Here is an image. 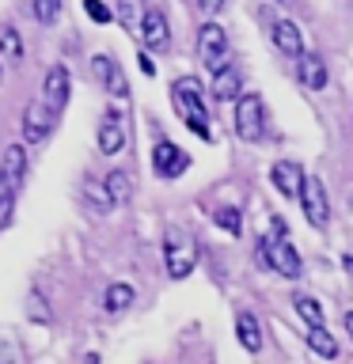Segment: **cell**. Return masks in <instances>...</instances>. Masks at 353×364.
Returning a JSON list of instances; mask_svg holds the SVG:
<instances>
[{"mask_svg":"<svg viewBox=\"0 0 353 364\" xmlns=\"http://www.w3.org/2000/svg\"><path fill=\"white\" fill-rule=\"evenodd\" d=\"M171 102H175V114L190 125L201 141H209V110H205V99H201V84L198 76H179L171 84Z\"/></svg>","mask_w":353,"mask_h":364,"instance_id":"1","label":"cell"},{"mask_svg":"<svg viewBox=\"0 0 353 364\" xmlns=\"http://www.w3.org/2000/svg\"><path fill=\"white\" fill-rule=\"evenodd\" d=\"M164 262H167V273L175 281L190 277L194 266H198V243L190 235H182L179 228H171L167 239H164Z\"/></svg>","mask_w":353,"mask_h":364,"instance_id":"2","label":"cell"},{"mask_svg":"<svg viewBox=\"0 0 353 364\" xmlns=\"http://www.w3.org/2000/svg\"><path fill=\"white\" fill-rule=\"evenodd\" d=\"M262 129H266V110H262V99L255 91H247L243 99L236 102V136L247 144H255Z\"/></svg>","mask_w":353,"mask_h":364,"instance_id":"3","label":"cell"},{"mask_svg":"<svg viewBox=\"0 0 353 364\" xmlns=\"http://www.w3.org/2000/svg\"><path fill=\"white\" fill-rule=\"evenodd\" d=\"M198 53H201V61L205 68L216 76V73H224V53H228V34L221 23H205V27L198 31Z\"/></svg>","mask_w":353,"mask_h":364,"instance_id":"4","label":"cell"},{"mask_svg":"<svg viewBox=\"0 0 353 364\" xmlns=\"http://www.w3.org/2000/svg\"><path fill=\"white\" fill-rule=\"evenodd\" d=\"M300 205H304L307 224H312V228H327V220H330V201H327V186H323V182H319L315 175L304 178Z\"/></svg>","mask_w":353,"mask_h":364,"instance_id":"5","label":"cell"},{"mask_svg":"<svg viewBox=\"0 0 353 364\" xmlns=\"http://www.w3.org/2000/svg\"><path fill=\"white\" fill-rule=\"evenodd\" d=\"M91 73H95V80L102 84V91H110L114 99H125V95H130V80H125L122 65L114 61L110 53H95V57H91Z\"/></svg>","mask_w":353,"mask_h":364,"instance_id":"6","label":"cell"},{"mask_svg":"<svg viewBox=\"0 0 353 364\" xmlns=\"http://www.w3.org/2000/svg\"><path fill=\"white\" fill-rule=\"evenodd\" d=\"M141 42L144 50L152 53H167L171 50V27H167V16L159 8H148L144 19H141Z\"/></svg>","mask_w":353,"mask_h":364,"instance_id":"7","label":"cell"},{"mask_svg":"<svg viewBox=\"0 0 353 364\" xmlns=\"http://www.w3.org/2000/svg\"><path fill=\"white\" fill-rule=\"evenodd\" d=\"M186 167H190V156L182 152L179 144H171V141H159V144L152 148V171H156L159 178H179Z\"/></svg>","mask_w":353,"mask_h":364,"instance_id":"8","label":"cell"},{"mask_svg":"<svg viewBox=\"0 0 353 364\" xmlns=\"http://www.w3.org/2000/svg\"><path fill=\"white\" fill-rule=\"evenodd\" d=\"M270 269L273 273H281V277H289V281H296L300 277V255L293 250V243L289 239H273L270 235Z\"/></svg>","mask_w":353,"mask_h":364,"instance_id":"9","label":"cell"},{"mask_svg":"<svg viewBox=\"0 0 353 364\" xmlns=\"http://www.w3.org/2000/svg\"><path fill=\"white\" fill-rule=\"evenodd\" d=\"M50 122H53L50 107L42 99H31L27 110H23V136H27V144H42V136L50 133Z\"/></svg>","mask_w":353,"mask_h":364,"instance_id":"10","label":"cell"},{"mask_svg":"<svg viewBox=\"0 0 353 364\" xmlns=\"http://www.w3.org/2000/svg\"><path fill=\"white\" fill-rule=\"evenodd\" d=\"M42 102L50 107V114H53V118L65 110V102H68V73H65V65H53L50 73H46Z\"/></svg>","mask_w":353,"mask_h":364,"instance_id":"11","label":"cell"},{"mask_svg":"<svg viewBox=\"0 0 353 364\" xmlns=\"http://www.w3.org/2000/svg\"><path fill=\"white\" fill-rule=\"evenodd\" d=\"M270 178H273V186H278L285 198H300L307 175L300 171V164H296V159H278V164H273V171H270Z\"/></svg>","mask_w":353,"mask_h":364,"instance_id":"12","label":"cell"},{"mask_svg":"<svg viewBox=\"0 0 353 364\" xmlns=\"http://www.w3.org/2000/svg\"><path fill=\"white\" fill-rule=\"evenodd\" d=\"M270 34H273V46L289 57V61H300L304 57V42H300V27H296L293 19H278L270 27Z\"/></svg>","mask_w":353,"mask_h":364,"instance_id":"13","label":"cell"},{"mask_svg":"<svg viewBox=\"0 0 353 364\" xmlns=\"http://www.w3.org/2000/svg\"><path fill=\"white\" fill-rule=\"evenodd\" d=\"M0 178H4L11 190L27 178V148H23V144H8L4 148V159H0Z\"/></svg>","mask_w":353,"mask_h":364,"instance_id":"14","label":"cell"},{"mask_svg":"<svg viewBox=\"0 0 353 364\" xmlns=\"http://www.w3.org/2000/svg\"><path fill=\"white\" fill-rule=\"evenodd\" d=\"M122 144H125L122 114H118V110H107V122L99 125V148H102V156H118Z\"/></svg>","mask_w":353,"mask_h":364,"instance_id":"15","label":"cell"},{"mask_svg":"<svg viewBox=\"0 0 353 364\" xmlns=\"http://www.w3.org/2000/svg\"><path fill=\"white\" fill-rule=\"evenodd\" d=\"M80 198H84V205L91 213H110L114 209V198H110L107 182H99V178H84V182H80Z\"/></svg>","mask_w":353,"mask_h":364,"instance_id":"16","label":"cell"},{"mask_svg":"<svg viewBox=\"0 0 353 364\" xmlns=\"http://www.w3.org/2000/svg\"><path fill=\"white\" fill-rule=\"evenodd\" d=\"M236 334H239V346H243L247 353H258L262 349V326H258V318L251 315V311H239L236 315Z\"/></svg>","mask_w":353,"mask_h":364,"instance_id":"17","label":"cell"},{"mask_svg":"<svg viewBox=\"0 0 353 364\" xmlns=\"http://www.w3.org/2000/svg\"><path fill=\"white\" fill-rule=\"evenodd\" d=\"M300 80H304V87L323 91V87H327V65H323V57L304 53V57H300Z\"/></svg>","mask_w":353,"mask_h":364,"instance_id":"18","label":"cell"},{"mask_svg":"<svg viewBox=\"0 0 353 364\" xmlns=\"http://www.w3.org/2000/svg\"><path fill=\"white\" fill-rule=\"evenodd\" d=\"M213 95L221 99V102H239V99H243V95H239V68L228 65L224 73H216V80H213Z\"/></svg>","mask_w":353,"mask_h":364,"instance_id":"19","label":"cell"},{"mask_svg":"<svg viewBox=\"0 0 353 364\" xmlns=\"http://www.w3.org/2000/svg\"><path fill=\"white\" fill-rule=\"evenodd\" d=\"M133 284H125V281H114L110 289H107V296H102V307H107L110 315H118V311H125V307L133 304Z\"/></svg>","mask_w":353,"mask_h":364,"instance_id":"20","label":"cell"},{"mask_svg":"<svg viewBox=\"0 0 353 364\" xmlns=\"http://www.w3.org/2000/svg\"><path fill=\"white\" fill-rule=\"evenodd\" d=\"M307 346H312L323 360H334L338 357V341L330 338L327 326H312V330H307Z\"/></svg>","mask_w":353,"mask_h":364,"instance_id":"21","label":"cell"},{"mask_svg":"<svg viewBox=\"0 0 353 364\" xmlns=\"http://www.w3.org/2000/svg\"><path fill=\"white\" fill-rule=\"evenodd\" d=\"M0 57L4 61H23V38L16 27H8V23H0Z\"/></svg>","mask_w":353,"mask_h":364,"instance_id":"22","label":"cell"},{"mask_svg":"<svg viewBox=\"0 0 353 364\" xmlns=\"http://www.w3.org/2000/svg\"><path fill=\"white\" fill-rule=\"evenodd\" d=\"M102 182H107L114 205H125V201H130V175H125V171H110Z\"/></svg>","mask_w":353,"mask_h":364,"instance_id":"23","label":"cell"},{"mask_svg":"<svg viewBox=\"0 0 353 364\" xmlns=\"http://www.w3.org/2000/svg\"><path fill=\"white\" fill-rule=\"evenodd\" d=\"M293 304H296V315H300L307 326H323V307H319L312 296H296Z\"/></svg>","mask_w":353,"mask_h":364,"instance_id":"24","label":"cell"},{"mask_svg":"<svg viewBox=\"0 0 353 364\" xmlns=\"http://www.w3.org/2000/svg\"><path fill=\"white\" fill-rule=\"evenodd\" d=\"M213 220H216V228H224L228 235H239V232H243V216H239V209H232V205L216 209V213H213Z\"/></svg>","mask_w":353,"mask_h":364,"instance_id":"25","label":"cell"},{"mask_svg":"<svg viewBox=\"0 0 353 364\" xmlns=\"http://www.w3.org/2000/svg\"><path fill=\"white\" fill-rule=\"evenodd\" d=\"M11 209H16V190L0 178V228L11 224Z\"/></svg>","mask_w":353,"mask_h":364,"instance_id":"26","label":"cell"},{"mask_svg":"<svg viewBox=\"0 0 353 364\" xmlns=\"http://www.w3.org/2000/svg\"><path fill=\"white\" fill-rule=\"evenodd\" d=\"M31 11H34V19H38V23H53L57 16H61V0H34Z\"/></svg>","mask_w":353,"mask_h":364,"instance_id":"27","label":"cell"},{"mask_svg":"<svg viewBox=\"0 0 353 364\" xmlns=\"http://www.w3.org/2000/svg\"><path fill=\"white\" fill-rule=\"evenodd\" d=\"M84 11H88L91 23H110L114 19V11H110L107 0H84Z\"/></svg>","mask_w":353,"mask_h":364,"instance_id":"28","label":"cell"},{"mask_svg":"<svg viewBox=\"0 0 353 364\" xmlns=\"http://www.w3.org/2000/svg\"><path fill=\"white\" fill-rule=\"evenodd\" d=\"M27 315H31V323H46L50 318V307H46L42 296H31L27 300Z\"/></svg>","mask_w":353,"mask_h":364,"instance_id":"29","label":"cell"},{"mask_svg":"<svg viewBox=\"0 0 353 364\" xmlns=\"http://www.w3.org/2000/svg\"><path fill=\"white\" fill-rule=\"evenodd\" d=\"M221 8H224V0H198V11H205V16H216Z\"/></svg>","mask_w":353,"mask_h":364,"instance_id":"30","label":"cell"},{"mask_svg":"<svg viewBox=\"0 0 353 364\" xmlns=\"http://www.w3.org/2000/svg\"><path fill=\"white\" fill-rule=\"evenodd\" d=\"M270 235H273V239H289V228H285V220H281V216H273V224H270Z\"/></svg>","mask_w":353,"mask_h":364,"instance_id":"31","label":"cell"},{"mask_svg":"<svg viewBox=\"0 0 353 364\" xmlns=\"http://www.w3.org/2000/svg\"><path fill=\"white\" fill-rule=\"evenodd\" d=\"M0 364H16V349L8 341H0Z\"/></svg>","mask_w":353,"mask_h":364,"instance_id":"32","label":"cell"},{"mask_svg":"<svg viewBox=\"0 0 353 364\" xmlns=\"http://www.w3.org/2000/svg\"><path fill=\"white\" fill-rule=\"evenodd\" d=\"M137 61H141V73H144V76H156V65H152V57H148V53H141Z\"/></svg>","mask_w":353,"mask_h":364,"instance_id":"33","label":"cell"},{"mask_svg":"<svg viewBox=\"0 0 353 364\" xmlns=\"http://www.w3.org/2000/svg\"><path fill=\"white\" fill-rule=\"evenodd\" d=\"M342 266H346V273H353V250H346V255H342Z\"/></svg>","mask_w":353,"mask_h":364,"instance_id":"34","label":"cell"},{"mask_svg":"<svg viewBox=\"0 0 353 364\" xmlns=\"http://www.w3.org/2000/svg\"><path fill=\"white\" fill-rule=\"evenodd\" d=\"M342 323H346V330H349V338H353V311H346V315H342Z\"/></svg>","mask_w":353,"mask_h":364,"instance_id":"35","label":"cell"},{"mask_svg":"<svg viewBox=\"0 0 353 364\" xmlns=\"http://www.w3.org/2000/svg\"><path fill=\"white\" fill-rule=\"evenodd\" d=\"M0 80H4V61H0Z\"/></svg>","mask_w":353,"mask_h":364,"instance_id":"36","label":"cell"}]
</instances>
